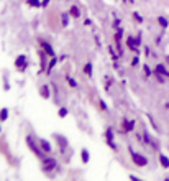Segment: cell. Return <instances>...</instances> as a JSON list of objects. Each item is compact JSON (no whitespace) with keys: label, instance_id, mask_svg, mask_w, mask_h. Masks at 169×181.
I'll use <instances>...</instances> for the list:
<instances>
[{"label":"cell","instance_id":"1","mask_svg":"<svg viewBox=\"0 0 169 181\" xmlns=\"http://www.w3.org/2000/svg\"><path fill=\"white\" fill-rule=\"evenodd\" d=\"M130 155H131V160L135 161L136 166H146L148 165V158H146V156H143V155H140V153L133 152L131 148H130Z\"/></svg>","mask_w":169,"mask_h":181},{"label":"cell","instance_id":"2","mask_svg":"<svg viewBox=\"0 0 169 181\" xmlns=\"http://www.w3.org/2000/svg\"><path fill=\"white\" fill-rule=\"evenodd\" d=\"M26 143H28V147H31V150H33L35 153H36L38 156H43V153H41V150L36 147V143L33 142V137H30V135H28V137H26Z\"/></svg>","mask_w":169,"mask_h":181},{"label":"cell","instance_id":"3","mask_svg":"<svg viewBox=\"0 0 169 181\" xmlns=\"http://www.w3.org/2000/svg\"><path fill=\"white\" fill-rule=\"evenodd\" d=\"M54 138H56V142H58L59 143V148H61V152L64 153L66 152V148H68V140H66L64 137H62V135H54Z\"/></svg>","mask_w":169,"mask_h":181},{"label":"cell","instance_id":"4","mask_svg":"<svg viewBox=\"0 0 169 181\" xmlns=\"http://www.w3.org/2000/svg\"><path fill=\"white\" fill-rule=\"evenodd\" d=\"M15 66H17L18 69H22V71H23V69L26 68V56H25V54H20V56L15 60Z\"/></svg>","mask_w":169,"mask_h":181},{"label":"cell","instance_id":"5","mask_svg":"<svg viewBox=\"0 0 169 181\" xmlns=\"http://www.w3.org/2000/svg\"><path fill=\"white\" fill-rule=\"evenodd\" d=\"M154 74H161V76H164V78H169V71L166 69L164 64H158L156 68H154Z\"/></svg>","mask_w":169,"mask_h":181},{"label":"cell","instance_id":"6","mask_svg":"<svg viewBox=\"0 0 169 181\" xmlns=\"http://www.w3.org/2000/svg\"><path fill=\"white\" fill-rule=\"evenodd\" d=\"M126 44H128V48H130V50H133V51H135L136 48H138V44H140V36L136 38V40H135L133 36H130L128 40H126Z\"/></svg>","mask_w":169,"mask_h":181},{"label":"cell","instance_id":"7","mask_svg":"<svg viewBox=\"0 0 169 181\" xmlns=\"http://www.w3.org/2000/svg\"><path fill=\"white\" fill-rule=\"evenodd\" d=\"M43 163H44V170H53V168H56V165H58V163H56V160H53V158H44L43 160Z\"/></svg>","mask_w":169,"mask_h":181},{"label":"cell","instance_id":"8","mask_svg":"<svg viewBox=\"0 0 169 181\" xmlns=\"http://www.w3.org/2000/svg\"><path fill=\"white\" fill-rule=\"evenodd\" d=\"M41 46H43L44 53L49 54V56H54V50H53V46L48 43V41H41Z\"/></svg>","mask_w":169,"mask_h":181},{"label":"cell","instance_id":"9","mask_svg":"<svg viewBox=\"0 0 169 181\" xmlns=\"http://www.w3.org/2000/svg\"><path fill=\"white\" fill-rule=\"evenodd\" d=\"M40 145H41V148H43L46 153H51L53 152V147H51V143H49L48 140H44V138H41L40 140Z\"/></svg>","mask_w":169,"mask_h":181},{"label":"cell","instance_id":"10","mask_svg":"<svg viewBox=\"0 0 169 181\" xmlns=\"http://www.w3.org/2000/svg\"><path fill=\"white\" fill-rule=\"evenodd\" d=\"M145 142H146V143H149V145H151V147H153V148H158V142L154 140V138L151 137V135L148 133V132L145 133Z\"/></svg>","mask_w":169,"mask_h":181},{"label":"cell","instance_id":"11","mask_svg":"<svg viewBox=\"0 0 169 181\" xmlns=\"http://www.w3.org/2000/svg\"><path fill=\"white\" fill-rule=\"evenodd\" d=\"M159 163L163 165V168H169V158L163 153H159Z\"/></svg>","mask_w":169,"mask_h":181},{"label":"cell","instance_id":"12","mask_svg":"<svg viewBox=\"0 0 169 181\" xmlns=\"http://www.w3.org/2000/svg\"><path fill=\"white\" fill-rule=\"evenodd\" d=\"M158 23H159L161 28H167L169 26V20L166 18V17H158Z\"/></svg>","mask_w":169,"mask_h":181},{"label":"cell","instance_id":"13","mask_svg":"<svg viewBox=\"0 0 169 181\" xmlns=\"http://www.w3.org/2000/svg\"><path fill=\"white\" fill-rule=\"evenodd\" d=\"M69 15H71V17H74V18H79V17H80V12H79V8H77L76 5H72L71 8H69Z\"/></svg>","mask_w":169,"mask_h":181},{"label":"cell","instance_id":"14","mask_svg":"<svg viewBox=\"0 0 169 181\" xmlns=\"http://www.w3.org/2000/svg\"><path fill=\"white\" fill-rule=\"evenodd\" d=\"M123 124H125V130L126 132H131L133 128H135V120H123Z\"/></svg>","mask_w":169,"mask_h":181},{"label":"cell","instance_id":"15","mask_svg":"<svg viewBox=\"0 0 169 181\" xmlns=\"http://www.w3.org/2000/svg\"><path fill=\"white\" fill-rule=\"evenodd\" d=\"M105 137H107V143L113 142V130H112V128H107V132H105Z\"/></svg>","mask_w":169,"mask_h":181},{"label":"cell","instance_id":"16","mask_svg":"<svg viewBox=\"0 0 169 181\" xmlns=\"http://www.w3.org/2000/svg\"><path fill=\"white\" fill-rule=\"evenodd\" d=\"M80 158H82L84 163H89V158H90V156H89V152H87L86 148L82 150V153H80Z\"/></svg>","mask_w":169,"mask_h":181},{"label":"cell","instance_id":"17","mask_svg":"<svg viewBox=\"0 0 169 181\" xmlns=\"http://www.w3.org/2000/svg\"><path fill=\"white\" fill-rule=\"evenodd\" d=\"M61 23H62V26L69 25V15H68V13H62V15H61Z\"/></svg>","mask_w":169,"mask_h":181},{"label":"cell","instance_id":"18","mask_svg":"<svg viewBox=\"0 0 169 181\" xmlns=\"http://www.w3.org/2000/svg\"><path fill=\"white\" fill-rule=\"evenodd\" d=\"M84 72H86L87 76H90V74H92V63H87V64H86V68H84Z\"/></svg>","mask_w":169,"mask_h":181},{"label":"cell","instance_id":"19","mask_svg":"<svg viewBox=\"0 0 169 181\" xmlns=\"http://www.w3.org/2000/svg\"><path fill=\"white\" fill-rule=\"evenodd\" d=\"M7 117H8V110L2 109V110H0V120H7Z\"/></svg>","mask_w":169,"mask_h":181},{"label":"cell","instance_id":"20","mask_svg":"<svg viewBox=\"0 0 169 181\" xmlns=\"http://www.w3.org/2000/svg\"><path fill=\"white\" fill-rule=\"evenodd\" d=\"M69 114V110L66 109V107H61V109H59V117H66Z\"/></svg>","mask_w":169,"mask_h":181},{"label":"cell","instance_id":"21","mask_svg":"<svg viewBox=\"0 0 169 181\" xmlns=\"http://www.w3.org/2000/svg\"><path fill=\"white\" fill-rule=\"evenodd\" d=\"M56 63H58V60H56V58H53V60H51V63H49V66H48V72H46V74H49V72H51L53 66H54Z\"/></svg>","mask_w":169,"mask_h":181},{"label":"cell","instance_id":"22","mask_svg":"<svg viewBox=\"0 0 169 181\" xmlns=\"http://www.w3.org/2000/svg\"><path fill=\"white\" fill-rule=\"evenodd\" d=\"M28 5H31V7H41V3H40V0H28Z\"/></svg>","mask_w":169,"mask_h":181},{"label":"cell","instance_id":"23","mask_svg":"<svg viewBox=\"0 0 169 181\" xmlns=\"http://www.w3.org/2000/svg\"><path fill=\"white\" fill-rule=\"evenodd\" d=\"M133 18H135L136 20V22H138V23H143V18H141V15H140V13H133Z\"/></svg>","mask_w":169,"mask_h":181},{"label":"cell","instance_id":"24","mask_svg":"<svg viewBox=\"0 0 169 181\" xmlns=\"http://www.w3.org/2000/svg\"><path fill=\"white\" fill-rule=\"evenodd\" d=\"M66 79H68V82H69V84H71V87H77V82L74 81L72 78H69V76H68V78H66Z\"/></svg>","mask_w":169,"mask_h":181},{"label":"cell","instance_id":"25","mask_svg":"<svg viewBox=\"0 0 169 181\" xmlns=\"http://www.w3.org/2000/svg\"><path fill=\"white\" fill-rule=\"evenodd\" d=\"M143 69H145V74H146V76H151V74H153V71H151V68H149L148 64H145V68H143Z\"/></svg>","mask_w":169,"mask_h":181},{"label":"cell","instance_id":"26","mask_svg":"<svg viewBox=\"0 0 169 181\" xmlns=\"http://www.w3.org/2000/svg\"><path fill=\"white\" fill-rule=\"evenodd\" d=\"M138 63H140V58H138V56H135V58L131 60V66H136Z\"/></svg>","mask_w":169,"mask_h":181},{"label":"cell","instance_id":"27","mask_svg":"<svg viewBox=\"0 0 169 181\" xmlns=\"http://www.w3.org/2000/svg\"><path fill=\"white\" fill-rule=\"evenodd\" d=\"M41 92H43L44 97H49V92H48V87H46V86H43V91H41Z\"/></svg>","mask_w":169,"mask_h":181},{"label":"cell","instance_id":"28","mask_svg":"<svg viewBox=\"0 0 169 181\" xmlns=\"http://www.w3.org/2000/svg\"><path fill=\"white\" fill-rule=\"evenodd\" d=\"M130 179H131V181H141V179L138 178V176H135V175H131V176H130Z\"/></svg>","mask_w":169,"mask_h":181},{"label":"cell","instance_id":"29","mask_svg":"<svg viewBox=\"0 0 169 181\" xmlns=\"http://www.w3.org/2000/svg\"><path fill=\"white\" fill-rule=\"evenodd\" d=\"M113 26H117V28H118V26H120V20H118V18H117V20H115V23H113Z\"/></svg>","mask_w":169,"mask_h":181},{"label":"cell","instance_id":"30","mask_svg":"<svg viewBox=\"0 0 169 181\" xmlns=\"http://www.w3.org/2000/svg\"><path fill=\"white\" fill-rule=\"evenodd\" d=\"M49 2H51V0H44V2H43V3H41V7H46V5H48V3H49Z\"/></svg>","mask_w":169,"mask_h":181},{"label":"cell","instance_id":"31","mask_svg":"<svg viewBox=\"0 0 169 181\" xmlns=\"http://www.w3.org/2000/svg\"><path fill=\"white\" fill-rule=\"evenodd\" d=\"M125 3H133V0H123Z\"/></svg>","mask_w":169,"mask_h":181},{"label":"cell","instance_id":"32","mask_svg":"<svg viewBox=\"0 0 169 181\" xmlns=\"http://www.w3.org/2000/svg\"><path fill=\"white\" fill-rule=\"evenodd\" d=\"M166 61H167V64H169V54H167V56H166Z\"/></svg>","mask_w":169,"mask_h":181},{"label":"cell","instance_id":"33","mask_svg":"<svg viewBox=\"0 0 169 181\" xmlns=\"http://www.w3.org/2000/svg\"><path fill=\"white\" fill-rule=\"evenodd\" d=\"M0 132H2V127H0Z\"/></svg>","mask_w":169,"mask_h":181}]
</instances>
